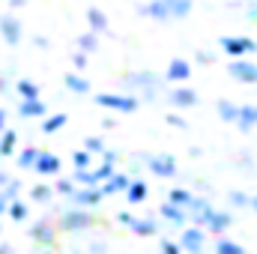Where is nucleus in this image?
Returning a JSON list of instances; mask_svg holds the SVG:
<instances>
[{
	"label": "nucleus",
	"instance_id": "nucleus-19",
	"mask_svg": "<svg viewBox=\"0 0 257 254\" xmlns=\"http://www.w3.org/2000/svg\"><path fill=\"white\" fill-rule=\"evenodd\" d=\"M230 224H233V215H230V212L212 209V212H209V218H206V224H203V230H206V233H224Z\"/></svg>",
	"mask_w": 257,
	"mask_h": 254
},
{
	"label": "nucleus",
	"instance_id": "nucleus-26",
	"mask_svg": "<svg viewBox=\"0 0 257 254\" xmlns=\"http://www.w3.org/2000/svg\"><path fill=\"white\" fill-rule=\"evenodd\" d=\"M215 114H218L224 123H236V117H239V105L230 102V99H218V102H215Z\"/></svg>",
	"mask_w": 257,
	"mask_h": 254
},
{
	"label": "nucleus",
	"instance_id": "nucleus-35",
	"mask_svg": "<svg viewBox=\"0 0 257 254\" xmlns=\"http://www.w3.org/2000/svg\"><path fill=\"white\" fill-rule=\"evenodd\" d=\"M192 197H194V194L189 189H171V191H168V200H171V203H177V206H186V209H189Z\"/></svg>",
	"mask_w": 257,
	"mask_h": 254
},
{
	"label": "nucleus",
	"instance_id": "nucleus-32",
	"mask_svg": "<svg viewBox=\"0 0 257 254\" xmlns=\"http://www.w3.org/2000/svg\"><path fill=\"white\" fill-rule=\"evenodd\" d=\"M78 48L81 51H87V54H93V51H99V33H93L90 27L78 36Z\"/></svg>",
	"mask_w": 257,
	"mask_h": 254
},
{
	"label": "nucleus",
	"instance_id": "nucleus-10",
	"mask_svg": "<svg viewBox=\"0 0 257 254\" xmlns=\"http://www.w3.org/2000/svg\"><path fill=\"white\" fill-rule=\"evenodd\" d=\"M203 239H206V230L197 227V224H186L183 233H180V245H183V251L186 254L203 251Z\"/></svg>",
	"mask_w": 257,
	"mask_h": 254
},
{
	"label": "nucleus",
	"instance_id": "nucleus-3",
	"mask_svg": "<svg viewBox=\"0 0 257 254\" xmlns=\"http://www.w3.org/2000/svg\"><path fill=\"white\" fill-rule=\"evenodd\" d=\"M93 224H96V215L90 209H84V206H72V209L60 212V218H57V227L63 233H81V230H87Z\"/></svg>",
	"mask_w": 257,
	"mask_h": 254
},
{
	"label": "nucleus",
	"instance_id": "nucleus-45",
	"mask_svg": "<svg viewBox=\"0 0 257 254\" xmlns=\"http://www.w3.org/2000/svg\"><path fill=\"white\" fill-rule=\"evenodd\" d=\"M230 203H233V206H248L251 200H248L242 191H230Z\"/></svg>",
	"mask_w": 257,
	"mask_h": 254
},
{
	"label": "nucleus",
	"instance_id": "nucleus-47",
	"mask_svg": "<svg viewBox=\"0 0 257 254\" xmlns=\"http://www.w3.org/2000/svg\"><path fill=\"white\" fill-rule=\"evenodd\" d=\"M9 75H12V69L9 72H0V93H9Z\"/></svg>",
	"mask_w": 257,
	"mask_h": 254
},
{
	"label": "nucleus",
	"instance_id": "nucleus-15",
	"mask_svg": "<svg viewBox=\"0 0 257 254\" xmlns=\"http://www.w3.org/2000/svg\"><path fill=\"white\" fill-rule=\"evenodd\" d=\"M168 102H171L174 108H194V105L200 102V96H197V90L180 84V87H174V90L168 93Z\"/></svg>",
	"mask_w": 257,
	"mask_h": 254
},
{
	"label": "nucleus",
	"instance_id": "nucleus-58",
	"mask_svg": "<svg viewBox=\"0 0 257 254\" xmlns=\"http://www.w3.org/2000/svg\"><path fill=\"white\" fill-rule=\"evenodd\" d=\"M197 254H203V251H197Z\"/></svg>",
	"mask_w": 257,
	"mask_h": 254
},
{
	"label": "nucleus",
	"instance_id": "nucleus-31",
	"mask_svg": "<svg viewBox=\"0 0 257 254\" xmlns=\"http://www.w3.org/2000/svg\"><path fill=\"white\" fill-rule=\"evenodd\" d=\"M6 215H9L12 221H27V218H30V206H27L24 200H18V197H15V200H9Z\"/></svg>",
	"mask_w": 257,
	"mask_h": 254
},
{
	"label": "nucleus",
	"instance_id": "nucleus-14",
	"mask_svg": "<svg viewBox=\"0 0 257 254\" xmlns=\"http://www.w3.org/2000/svg\"><path fill=\"white\" fill-rule=\"evenodd\" d=\"M60 168H63V162H60V156H54V153H39V159H36V165H33V171L39 174V177H60Z\"/></svg>",
	"mask_w": 257,
	"mask_h": 254
},
{
	"label": "nucleus",
	"instance_id": "nucleus-50",
	"mask_svg": "<svg viewBox=\"0 0 257 254\" xmlns=\"http://www.w3.org/2000/svg\"><path fill=\"white\" fill-rule=\"evenodd\" d=\"M33 42H36V45H39V48H48V45H51V42H48V39H45V36H33Z\"/></svg>",
	"mask_w": 257,
	"mask_h": 254
},
{
	"label": "nucleus",
	"instance_id": "nucleus-6",
	"mask_svg": "<svg viewBox=\"0 0 257 254\" xmlns=\"http://www.w3.org/2000/svg\"><path fill=\"white\" fill-rule=\"evenodd\" d=\"M147 171H153V177L171 180V177H177V156H171V153L147 156Z\"/></svg>",
	"mask_w": 257,
	"mask_h": 254
},
{
	"label": "nucleus",
	"instance_id": "nucleus-39",
	"mask_svg": "<svg viewBox=\"0 0 257 254\" xmlns=\"http://www.w3.org/2000/svg\"><path fill=\"white\" fill-rule=\"evenodd\" d=\"M18 191H21V180H18V177H9V183L0 189V194H3V200H15Z\"/></svg>",
	"mask_w": 257,
	"mask_h": 254
},
{
	"label": "nucleus",
	"instance_id": "nucleus-25",
	"mask_svg": "<svg viewBox=\"0 0 257 254\" xmlns=\"http://www.w3.org/2000/svg\"><path fill=\"white\" fill-rule=\"evenodd\" d=\"M128 180H132V177H126V174H120V171H117V174H114L111 180H105L99 189H102V194H105V197H108V194H120V191H126Z\"/></svg>",
	"mask_w": 257,
	"mask_h": 254
},
{
	"label": "nucleus",
	"instance_id": "nucleus-11",
	"mask_svg": "<svg viewBox=\"0 0 257 254\" xmlns=\"http://www.w3.org/2000/svg\"><path fill=\"white\" fill-rule=\"evenodd\" d=\"M75 206H84V209H93V206H99L102 200H105V194H102V189L99 186H78L75 189V194L69 197Z\"/></svg>",
	"mask_w": 257,
	"mask_h": 254
},
{
	"label": "nucleus",
	"instance_id": "nucleus-7",
	"mask_svg": "<svg viewBox=\"0 0 257 254\" xmlns=\"http://www.w3.org/2000/svg\"><path fill=\"white\" fill-rule=\"evenodd\" d=\"M21 36H24V24H21V18L18 15H12V12H3L0 15V39L6 42V45H18L21 42Z\"/></svg>",
	"mask_w": 257,
	"mask_h": 254
},
{
	"label": "nucleus",
	"instance_id": "nucleus-51",
	"mask_svg": "<svg viewBox=\"0 0 257 254\" xmlns=\"http://www.w3.org/2000/svg\"><path fill=\"white\" fill-rule=\"evenodd\" d=\"M6 3H9L12 9H21V6H27V0H6Z\"/></svg>",
	"mask_w": 257,
	"mask_h": 254
},
{
	"label": "nucleus",
	"instance_id": "nucleus-1",
	"mask_svg": "<svg viewBox=\"0 0 257 254\" xmlns=\"http://www.w3.org/2000/svg\"><path fill=\"white\" fill-rule=\"evenodd\" d=\"M123 84H128V90H132L138 99L144 96V99L153 102V99L162 93V84H165V81H162L156 72H150V69H138V72H128L126 78H123Z\"/></svg>",
	"mask_w": 257,
	"mask_h": 254
},
{
	"label": "nucleus",
	"instance_id": "nucleus-38",
	"mask_svg": "<svg viewBox=\"0 0 257 254\" xmlns=\"http://www.w3.org/2000/svg\"><path fill=\"white\" fill-rule=\"evenodd\" d=\"M72 165H75V171L90 168V165H93V153H90V150H75V153H72Z\"/></svg>",
	"mask_w": 257,
	"mask_h": 254
},
{
	"label": "nucleus",
	"instance_id": "nucleus-33",
	"mask_svg": "<svg viewBox=\"0 0 257 254\" xmlns=\"http://www.w3.org/2000/svg\"><path fill=\"white\" fill-rule=\"evenodd\" d=\"M51 197H54V186H48V183H36L30 189V200L33 203H48Z\"/></svg>",
	"mask_w": 257,
	"mask_h": 254
},
{
	"label": "nucleus",
	"instance_id": "nucleus-41",
	"mask_svg": "<svg viewBox=\"0 0 257 254\" xmlns=\"http://www.w3.org/2000/svg\"><path fill=\"white\" fill-rule=\"evenodd\" d=\"M84 150H90V153H93V156H96V153H99V156H102V153H105V141H102V138H96V135H93V138H87V141H84Z\"/></svg>",
	"mask_w": 257,
	"mask_h": 254
},
{
	"label": "nucleus",
	"instance_id": "nucleus-48",
	"mask_svg": "<svg viewBox=\"0 0 257 254\" xmlns=\"http://www.w3.org/2000/svg\"><path fill=\"white\" fill-rule=\"evenodd\" d=\"M102 159H105V162H111V165H117V159H120V156H117L114 150H108V147H105V153H102Z\"/></svg>",
	"mask_w": 257,
	"mask_h": 254
},
{
	"label": "nucleus",
	"instance_id": "nucleus-52",
	"mask_svg": "<svg viewBox=\"0 0 257 254\" xmlns=\"http://www.w3.org/2000/svg\"><path fill=\"white\" fill-rule=\"evenodd\" d=\"M6 209H9V200H3V194H0V215H6Z\"/></svg>",
	"mask_w": 257,
	"mask_h": 254
},
{
	"label": "nucleus",
	"instance_id": "nucleus-29",
	"mask_svg": "<svg viewBox=\"0 0 257 254\" xmlns=\"http://www.w3.org/2000/svg\"><path fill=\"white\" fill-rule=\"evenodd\" d=\"M66 123H69V117H66V114H45L39 129H42V135H54V132H60Z\"/></svg>",
	"mask_w": 257,
	"mask_h": 254
},
{
	"label": "nucleus",
	"instance_id": "nucleus-40",
	"mask_svg": "<svg viewBox=\"0 0 257 254\" xmlns=\"http://www.w3.org/2000/svg\"><path fill=\"white\" fill-rule=\"evenodd\" d=\"M159 251L162 254H186L183 251V245L174 242V239H159Z\"/></svg>",
	"mask_w": 257,
	"mask_h": 254
},
{
	"label": "nucleus",
	"instance_id": "nucleus-2",
	"mask_svg": "<svg viewBox=\"0 0 257 254\" xmlns=\"http://www.w3.org/2000/svg\"><path fill=\"white\" fill-rule=\"evenodd\" d=\"M93 102L105 111H114V114H135L141 108V99L135 93H96Z\"/></svg>",
	"mask_w": 257,
	"mask_h": 254
},
{
	"label": "nucleus",
	"instance_id": "nucleus-49",
	"mask_svg": "<svg viewBox=\"0 0 257 254\" xmlns=\"http://www.w3.org/2000/svg\"><path fill=\"white\" fill-rule=\"evenodd\" d=\"M6 126H9V111H6V108H0V132H3Z\"/></svg>",
	"mask_w": 257,
	"mask_h": 254
},
{
	"label": "nucleus",
	"instance_id": "nucleus-13",
	"mask_svg": "<svg viewBox=\"0 0 257 254\" xmlns=\"http://www.w3.org/2000/svg\"><path fill=\"white\" fill-rule=\"evenodd\" d=\"M159 215H162L168 224L180 227V230L189 224V209H186V206H177V203H171V200H165V203L159 206Z\"/></svg>",
	"mask_w": 257,
	"mask_h": 254
},
{
	"label": "nucleus",
	"instance_id": "nucleus-53",
	"mask_svg": "<svg viewBox=\"0 0 257 254\" xmlns=\"http://www.w3.org/2000/svg\"><path fill=\"white\" fill-rule=\"evenodd\" d=\"M6 183H9V174H6V171H0V189H3Z\"/></svg>",
	"mask_w": 257,
	"mask_h": 254
},
{
	"label": "nucleus",
	"instance_id": "nucleus-43",
	"mask_svg": "<svg viewBox=\"0 0 257 254\" xmlns=\"http://www.w3.org/2000/svg\"><path fill=\"white\" fill-rule=\"evenodd\" d=\"M242 9H245L242 15H245L251 24H257V0H245V3H242Z\"/></svg>",
	"mask_w": 257,
	"mask_h": 254
},
{
	"label": "nucleus",
	"instance_id": "nucleus-23",
	"mask_svg": "<svg viewBox=\"0 0 257 254\" xmlns=\"http://www.w3.org/2000/svg\"><path fill=\"white\" fill-rule=\"evenodd\" d=\"M15 150H18V132L6 126L0 132V156L9 159V156H15Z\"/></svg>",
	"mask_w": 257,
	"mask_h": 254
},
{
	"label": "nucleus",
	"instance_id": "nucleus-20",
	"mask_svg": "<svg viewBox=\"0 0 257 254\" xmlns=\"http://www.w3.org/2000/svg\"><path fill=\"white\" fill-rule=\"evenodd\" d=\"M63 84H66V90L75 93V96H90V81H87L81 72H66Z\"/></svg>",
	"mask_w": 257,
	"mask_h": 254
},
{
	"label": "nucleus",
	"instance_id": "nucleus-22",
	"mask_svg": "<svg viewBox=\"0 0 257 254\" xmlns=\"http://www.w3.org/2000/svg\"><path fill=\"white\" fill-rule=\"evenodd\" d=\"M233 126L239 132H251L257 126V105H239V117H236Z\"/></svg>",
	"mask_w": 257,
	"mask_h": 254
},
{
	"label": "nucleus",
	"instance_id": "nucleus-28",
	"mask_svg": "<svg viewBox=\"0 0 257 254\" xmlns=\"http://www.w3.org/2000/svg\"><path fill=\"white\" fill-rule=\"evenodd\" d=\"M168 9H171V18L174 21H183L194 12V3L192 0H168Z\"/></svg>",
	"mask_w": 257,
	"mask_h": 254
},
{
	"label": "nucleus",
	"instance_id": "nucleus-30",
	"mask_svg": "<svg viewBox=\"0 0 257 254\" xmlns=\"http://www.w3.org/2000/svg\"><path fill=\"white\" fill-rule=\"evenodd\" d=\"M39 153H42L39 147H24V150L18 153V159H15V162H18V168H21V171H33V165H36Z\"/></svg>",
	"mask_w": 257,
	"mask_h": 254
},
{
	"label": "nucleus",
	"instance_id": "nucleus-42",
	"mask_svg": "<svg viewBox=\"0 0 257 254\" xmlns=\"http://www.w3.org/2000/svg\"><path fill=\"white\" fill-rule=\"evenodd\" d=\"M87 63H90V60H87V51H81V48H78V51L72 54V66H75V72H84Z\"/></svg>",
	"mask_w": 257,
	"mask_h": 254
},
{
	"label": "nucleus",
	"instance_id": "nucleus-9",
	"mask_svg": "<svg viewBox=\"0 0 257 254\" xmlns=\"http://www.w3.org/2000/svg\"><path fill=\"white\" fill-rule=\"evenodd\" d=\"M27 236L33 239V242H39V245H54V239H57V224L51 221V218H36L33 224H30V230H27Z\"/></svg>",
	"mask_w": 257,
	"mask_h": 254
},
{
	"label": "nucleus",
	"instance_id": "nucleus-16",
	"mask_svg": "<svg viewBox=\"0 0 257 254\" xmlns=\"http://www.w3.org/2000/svg\"><path fill=\"white\" fill-rule=\"evenodd\" d=\"M189 78H192V63H189V60L174 57V60L168 63V72H165V81H168V84H186Z\"/></svg>",
	"mask_w": 257,
	"mask_h": 254
},
{
	"label": "nucleus",
	"instance_id": "nucleus-44",
	"mask_svg": "<svg viewBox=\"0 0 257 254\" xmlns=\"http://www.w3.org/2000/svg\"><path fill=\"white\" fill-rule=\"evenodd\" d=\"M165 123H168V126H174V129H189V123H186L180 114H168V117H165Z\"/></svg>",
	"mask_w": 257,
	"mask_h": 254
},
{
	"label": "nucleus",
	"instance_id": "nucleus-4",
	"mask_svg": "<svg viewBox=\"0 0 257 254\" xmlns=\"http://www.w3.org/2000/svg\"><path fill=\"white\" fill-rule=\"evenodd\" d=\"M218 45L227 57H251L257 51V42L251 36H221Z\"/></svg>",
	"mask_w": 257,
	"mask_h": 254
},
{
	"label": "nucleus",
	"instance_id": "nucleus-12",
	"mask_svg": "<svg viewBox=\"0 0 257 254\" xmlns=\"http://www.w3.org/2000/svg\"><path fill=\"white\" fill-rule=\"evenodd\" d=\"M138 15L141 18H153V21H174L171 18V9H168V0H147L138 6Z\"/></svg>",
	"mask_w": 257,
	"mask_h": 254
},
{
	"label": "nucleus",
	"instance_id": "nucleus-27",
	"mask_svg": "<svg viewBox=\"0 0 257 254\" xmlns=\"http://www.w3.org/2000/svg\"><path fill=\"white\" fill-rule=\"evenodd\" d=\"M15 93H18L21 99H39V96H42L39 84L30 81V78H18V81H15Z\"/></svg>",
	"mask_w": 257,
	"mask_h": 254
},
{
	"label": "nucleus",
	"instance_id": "nucleus-34",
	"mask_svg": "<svg viewBox=\"0 0 257 254\" xmlns=\"http://www.w3.org/2000/svg\"><path fill=\"white\" fill-rule=\"evenodd\" d=\"M90 174H93V183H96V186H102L105 180H111V177L117 174V165H111V162H105V159H102V165H99L96 171H90Z\"/></svg>",
	"mask_w": 257,
	"mask_h": 254
},
{
	"label": "nucleus",
	"instance_id": "nucleus-24",
	"mask_svg": "<svg viewBox=\"0 0 257 254\" xmlns=\"http://www.w3.org/2000/svg\"><path fill=\"white\" fill-rule=\"evenodd\" d=\"M126 200L128 203H144L147 200V194H150V189H147V183L144 180H128V186H126Z\"/></svg>",
	"mask_w": 257,
	"mask_h": 254
},
{
	"label": "nucleus",
	"instance_id": "nucleus-8",
	"mask_svg": "<svg viewBox=\"0 0 257 254\" xmlns=\"http://www.w3.org/2000/svg\"><path fill=\"white\" fill-rule=\"evenodd\" d=\"M117 221L128 227L132 233H138V236H156L159 233V224L153 221V218H138V215H132V212H117Z\"/></svg>",
	"mask_w": 257,
	"mask_h": 254
},
{
	"label": "nucleus",
	"instance_id": "nucleus-55",
	"mask_svg": "<svg viewBox=\"0 0 257 254\" xmlns=\"http://www.w3.org/2000/svg\"><path fill=\"white\" fill-rule=\"evenodd\" d=\"M227 3H233V6H242V3H245V0H227Z\"/></svg>",
	"mask_w": 257,
	"mask_h": 254
},
{
	"label": "nucleus",
	"instance_id": "nucleus-17",
	"mask_svg": "<svg viewBox=\"0 0 257 254\" xmlns=\"http://www.w3.org/2000/svg\"><path fill=\"white\" fill-rule=\"evenodd\" d=\"M45 114H48V105L42 102V96L39 99H21V105H18L21 120H42Z\"/></svg>",
	"mask_w": 257,
	"mask_h": 254
},
{
	"label": "nucleus",
	"instance_id": "nucleus-54",
	"mask_svg": "<svg viewBox=\"0 0 257 254\" xmlns=\"http://www.w3.org/2000/svg\"><path fill=\"white\" fill-rule=\"evenodd\" d=\"M0 254H12V245H9V242H3V245H0Z\"/></svg>",
	"mask_w": 257,
	"mask_h": 254
},
{
	"label": "nucleus",
	"instance_id": "nucleus-37",
	"mask_svg": "<svg viewBox=\"0 0 257 254\" xmlns=\"http://www.w3.org/2000/svg\"><path fill=\"white\" fill-rule=\"evenodd\" d=\"M215 254H245V248L233 239H215Z\"/></svg>",
	"mask_w": 257,
	"mask_h": 254
},
{
	"label": "nucleus",
	"instance_id": "nucleus-5",
	"mask_svg": "<svg viewBox=\"0 0 257 254\" xmlns=\"http://www.w3.org/2000/svg\"><path fill=\"white\" fill-rule=\"evenodd\" d=\"M227 75H230L236 84H257V63L248 60V57H230Z\"/></svg>",
	"mask_w": 257,
	"mask_h": 254
},
{
	"label": "nucleus",
	"instance_id": "nucleus-36",
	"mask_svg": "<svg viewBox=\"0 0 257 254\" xmlns=\"http://www.w3.org/2000/svg\"><path fill=\"white\" fill-rule=\"evenodd\" d=\"M75 189H78V183L72 177H57V183H54V194H63V197H72Z\"/></svg>",
	"mask_w": 257,
	"mask_h": 254
},
{
	"label": "nucleus",
	"instance_id": "nucleus-21",
	"mask_svg": "<svg viewBox=\"0 0 257 254\" xmlns=\"http://www.w3.org/2000/svg\"><path fill=\"white\" fill-rule=\"evenodd\" d=\"M84 15H87V27H90L93 33H108V27H111V24H108V15H105L99 6H90Z\"/></svg>",
	"mask_w": 257,
	"mask_h": 254
},
{
	"label": "nucleus",
	"instance_id": "nucleus-18",
	"mask_svg": "<svg viewBox=\"0 0 257 254\" xmlns=\"http://www.w3.org/2000/svg\"><path fill=\"white\" fill-rule=\"evenodd\" d=\"M209 212H212V203L206 197H192V203H189V224L203 227L206 218H209Z\"/></svg>",
	"mask_w": 257,
	"mask_h": 254
},
{
	"label": "nucleus",
	"instance_id": "nucleus-57",
	"mask_svg": "<svg viewBox=\"0 0 257 254\" xmlns=\"http://www.w3.org/2000/svg\"><path fill=\"white\" fill-rule=\"evenodd\" d=\"M39 254H51V251H39Z\"/></svg>",
	"mask_w": 257,
	"mask_h": 254
},
{
	"label": "nucleus",
	"instance_id": "nucleus-56",
	"mask_svg": "<svg viewBox=\"0 0 257 254\" xmlns=\"http://www.w3.org/2000/svg\"><path fill=\"white\" fill-rule=\"evenodd\" d=\"M251 206H254V212H257V197H251Z\"/></svg>",
	"mask_w": 257,
	"mask_h": 254
},
{
	"label": "nucleus",
	"instance_id": "nucleus-46",
	"mask_svg": "<svg viewBox=\"0 0 257 254\" xmlns=\"http://www.w3.org/2000/svg\"><path fill=\"white\" fill-rule=\"evenodd\" d=\"M194 60H197L200 66H209V63H212V54H209V51H197V54H194Z\"/></svg>",
	"mask_w": 257,
	"mask_h": 254
}]
</instances>
